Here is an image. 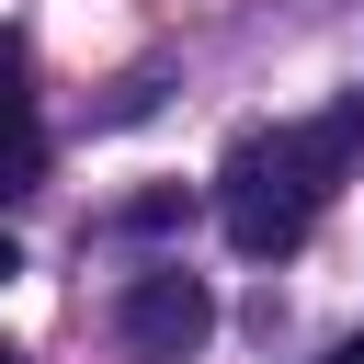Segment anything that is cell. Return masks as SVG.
<instances>
[{
	"instance_id": "6da1fadb",
	"label": "cell",
	"mask_w": 364,
	"mask_h": 364,
	"mask_svg": "<svg viewBox=\"0 0 364 364\" xmlns=\"http://www.w3.org/2000/svg\"><path fill=\"white\" fill-rule=\"evenodd\" d=\"M353 136H364V102H341V114H318V125H273V136H239V148H228V171H216V216H228V250H250V262H284V250L318 228L330 182L353 171Z\"/></svg>"
},
{
	"instance_id": "7a4b0ae2",
	"label": "cell",
	"mask_w": 364,
	"mask_h": 364,
	"mask_svg": "<svg viewBox=\"0 0 364 364\" xmlns=\"http://www.w3.org/2000/svg\"><path fill=\"white\" fill-rule=\"evenodd\" d=\"M205 330H216V296H205V273H182V262H148V273L114 296V341H125L136 364H182Z\"/></svg>"
},
{
	"instance_id": "3957f363",
	"label": "cell",
	"mask_w": 364,
	"mask_h": 364,
	"mask_svg": "<svg viewBox=\"0 0 364 364\" xmlns=\"http://www.w3.org/2000/svg\"><path fill=\"white\" fill-rule=\"evenodd\" d=\"M46 182V114L23 91V34H0V193Z\"/></svg>"
},
{
	"instance_id": "277c9868",
	"label": "cell",
	"mask_w": 364,
	"mask_h": 364,
	"mask_svg": "<svg viewBox=\"0 0 364 364\" xmlns=\"http://www.w3.org/2000/svg\"><path fill=\"white\" fill-rule=\"evenodd\" d=\"M11 273H23V250H11V228H0V284H11Z\"/></svg>"
},
{
	"instance_id": "5b68a950",
	"label": "cell",
	"mask_w": 364,
	"mask_h": 364,
	"mask_svg": "<svg viewBox=\"0 0 364 364\" xmlns=\"http://www.w3.org/2000/svg\"><path fill=\"white\" fill-rule=\"evenodd\" d=\"M330 364H364V341H353V353H330Z\"/></svg>"
},
{
	"instance_id": "8992f818",
	"label": "cell",
	"mask_w": 364,
	"mask_h": 364,
	"mask_svg": "<svg viewBox=\"0 0 364 364\" xmlns=\"http://www.w3.org/2000/svg\"><path fill=\"white\" fill-rule=\"evenodd\" d=\"M0 364H23V353H11V341H0Z\"/></svg>"
}]
</instances>
